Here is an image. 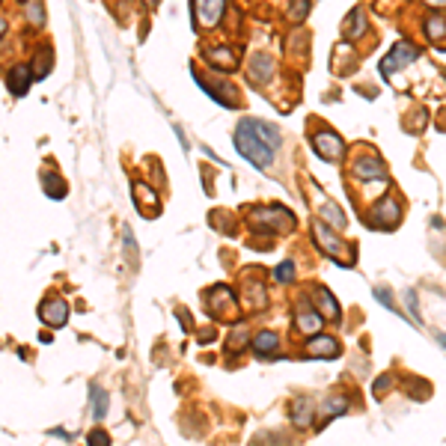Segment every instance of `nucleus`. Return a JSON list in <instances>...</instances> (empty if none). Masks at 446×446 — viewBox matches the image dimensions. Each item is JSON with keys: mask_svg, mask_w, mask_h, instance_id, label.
Masks as SVG:
<instances>
[{"mask_svg": "<svg viewBox=\"0 0 446 446\" xmlns=\"http://www.w3.org/2000/svg\"><path fill=\"white\" fill-rule=\"evenodd\" d=\"M235 146L256 167H271L280 149V131L262 119H241L235 128Z\"/></svg>", "mask_w": 446, "mask_h": 446, "instance_id": "obj_1", "label": "nucleus"}, {"mask_svg": "<svg viewBox=\"0 0 446 446\" xmlns=\"http://www.w3.org/2000/svg\"><path fill=\"white\" fill-rule=\"evenodd\" d=\"M247 221L253 226V233H265V235H277V233H289L295 218L292 211H286L280 206H259L253 211H247Z\"/></svg>", "mask_w": 446, "mask_h": 446, "instance_id": "obj_2", "label": "nucleus"}, {"mask_svg": "<svg viewBox=\"0 0 446 446\" xmlns=\"http://www.w3.org/2000/svg\"><path fill=\"white\" fill-rule=\"evenodd\" d=\"M312 238H315V244H319V247L334 259L336 265H354V250L348 247V244H342L334 233H330V229L324 226V221H319V223H312Z\"/></svg>", "mask_w": 446, "mask_h": 446, "instance_id": "obj_3", "label": "nucleus"}, {"mask_svg": "<svg viewBox=\"0 0 446 446\" xmlns=\"http://www.w3.org/2000/svg\"><path fill=\"white\" fill-rule=\"evenodd\" d=\"M416 57H420V48L413 45V42H396V45L387 51V57L381 60V75L384 78H393V75H399L405 66H411Z\"/></svg>", "mask_w": 446, "mask_h": 446, "instance_id": "obj_4", "label": "nucleus"}, {"mask_svg": "<svg viewBox=\"0 0 446 446\" xmlns=\"http://www.w3.org/2000/svg\"><path fill=\"white\" fill-rule=\"evenodd\" d=\"M206 307L214 319H223V322L235 319V295L229 292L226 286H211L206 292Z\"/></svg>", "mask_w": 446, "mask_h": 446, "instance_id": "obj_5", "label": "nucleus"}, {"mask_svg": "<svg viewBox=\"0 0 446 446\" xmlns=\"http://www.w3.org/2000/svg\"><path fill=\"white\" fill-rule=\"evenodd\" d=\"M399 218H401V209H399V203H396L393 196H381L378 203L369 209V214H366V221L372 226H378V229H396Z\"/></svg>", "mask_w": 446, "mask_h": 446, "instance_id": "obj_6", "label": "nucleus"}, {"mask_svg": "<svg viewBox=\"0 0 446 446\" xmlns=\"http://www.w3.org/2000/svg\"><path fill=\"white\" fill-rule=\"evenodd\" d=\"M226 9V0H194V24L196 27H214Z\"/></svg>", "mask_w": 446, "mask_h": 446, "instance_id": "obj_7", "label": "nucleus"}, {"mask_svg": "<svg viewBox=\"0 0 446 446\" xmlns=\"http://www.w3.org/2000/svg\"><path fill=\"white\" fill-rule=\"evenodd\" d=\"M39 319L45 322L48 327H63L66 319H69V304H66L63 298H48V300H42Z\"/></svg>", "mask_w": 446, "mask_h": 446, "instance_id": "obj_8", "label": "nucleus"}, {"mask_svg": "<svg viewBox=\"0 0 446 446\" xmlns=\"http://www.w3.org/2000/svg\"><path fill=\"white\" fill-rule=\"evenodd\" d=\"M312 146L315 152H319L322 158H327V161H336V158L345 152V143L336 131H319V134H312Z\"/></svg>", "mask_w": 446, "mask_h": 446, "instance_id": "obj_9", "label": "nucleus"}, {"mask_svg": "<svg viewBox=\"0 0 446 446\" xmlns=\"http://www.w3.org/2000/svg\"><path fill=\"white\" fill-rule=\"evenodd\" d=\"M351 172L357 179H378V182H384L387 179V167H384V161L378 155H363V158H357L354 161V167H351Z\"/></svg>", "mask_w": 446, "mask_h": 446, "instance_id": "obj_10", "label": "nucleus"}, {"mask_svg": "<svg viewBox=\"0 0 446 446\" xmlns=\"http://www.w3.org/2000/svg\"><path fill=\"white\" fill-rule=\"evenodd\" d=\"M244 307L250 312H259L268 307V295H265V286L259 277H247L244 280Z\"/></svg>", "mask_w": 446, "mask_h": 446, "instance_id": "obj_11", "label": "nucleus"}, {"mask_svg": "<svg viewBox=\"0 0 446 446\" xmlns=\"http://www.w3.org/2000/svg\"><path fill=\"white\" fill-rule=\"evenodd\" d=\"M33 69L30 66H12L6 71V86H9V93L12 95H24L27 90H30V83H33Z\"/></svg>", "mask_w": 446, "mask_h": 446, "instance_id": "obj_12", "label": "nucleus"}, {"mask_svg": "<svg viewBox=\"0 0 446 446\" xmlns=\"http://www.w3.org/2000/svg\"><path fill=\"white\" fill-rule=\"evenodd\" d=\"M304 354L307 357H324V360H334V357H339V342L334 336H312L304 345Z\"/></svg>", "mask_w": 446, "mask_h": 446, "instance_id": "obj_13", "label": "nucleus"}, {"mask_svg": "<svg viewBox=\"0 0 446 446\" xmlns=\"http://www.w3.org/2000/svg\"><path fill=\"white\" fill-rule=\"evenodd\" d=\"M312 304H315V310H319L322 319H327V322H339V304H336V298L324 289V286H319V289L312 292Z\"/></svg>", "mask_w": 446, "mask_h": 446, "instance_id": "obj_14", "label": "nucleus"}, {"mask_svg": "<svg viewBox=\"0 0 446 446\" xmlns=\"http://www.w3.org/2000/svg\"><path fill=\"white\" fill-rule=\"evenodd\" d=\"M322 315H319V310H310V304L304 300L300 304V310H298V330L300 334H319L322 330Z\"/></svg>", "mask_w": 446, "mask_h": 446, "instance_id": "obj_15", "label": "nucleus"}, {"mask_svg": "<svg viewBox=\"0 0 446 446\" xmlns=\"http://www.w3.org/2000/svg\"><path fill=\"white\" fill-rule=\"evenodd\" d=\"M345 411H348V399H345V396H330L324 405L315 411V413H319V426H327L330 420H336V416L345 413Z\"/></svg>", "mask_w": 446, "mask_h": 446, "instance_id": "obj_16", "label": "nucleus"}, {"mask_svg": "<svg viewBox=\"0 0 446 446\" xmlns=\"http://www.w3.org/2000/svg\"><path fill=\"white\" fill-rule=\"evenodd\" d=\"M206 60L214 66V69H221V71H233L238 66V57L233 48H209L206 51Z\"/></svg>", "mask_w": 446, "mask_h": 446, "instance_id": "obj_17", "label": "nucleus"}, {"mask_svg": "<svg viewBox=\"0 0 446 446\" xmlns=\"http://www.w3.org/2000/svg\"><path fill=\"white\" fill-rule=\"evenodd\" d=\"M277 345H280V339H277L274 330H259V334L253 336V351H256L259 357L277 354Z\"/></svg>", "mask_w": 446, "mask_h": 446, "instance_id": "obj_18", "label": "nucleus"}, {"mask_svg": "<svg viewBox=\"0 0 446 446\" xmlns=\"http://www.w3.org/2000/svg\"><path fill=\"white\" fill-rule=\"evenodd\" d=\"M342 33L348 36V39H360L366 33V16H363V9H351V16L345 18L342 24Z\"/></svg>", "mask_w": 446, "mask_h": 446, "instance_id": "obj_19", "label": "nucleus"}, {"mask_svg": "<svg viewBox=\"0 0 446 446\" xmlns=\"http://www.w3.org/2000/svg\"><path fill=\"white\" fill-rule=\"evenodd\" d=\"M42 188L51 199H63L66 196V182L60 176H54V172H42Z\"/></svg>", "mask_w": 446, "mask_h": 446, "instance_id": "obj_20", "label": "nucleus"}, {"mask_svg": "<svg viewBox=\"0 0 446 446\" xmlns=\"http://www.w3.org/2000/svg\"><path fill=\"white\" fill-rule=\"evenodd\" d=\"M247 336H250V330H247V324H244V322H238V324H235V334H233V336H229V348H226V351H229V357H235V354H238V351L244 348V345H247V342H250Z\"/></svg>", "mask_w": 446, "mask_h": 446, "instance_id": "obj_21", "label": "nucleus"}, {"mask_svg": "<svg viewBox=\"0 0 446 446\" xmlns=\"http://www.w3.org/2000/svg\"><path fill=\"white\" fill-rule=\"evenodd\" d=\"M271 71H274V63H271L268 57H256V60L250 63V78H253L256 83H265Z\"/></svg>", "mask_w": 446, "mask_h": 446, "instance_id": "obj_22", "label": "nucleus"}, {"mask_svg": "<svg viewBox=\"0 0 446 446\" xmlns=\"http://www.w3.org/2000/svg\"><path fill=\"white\" fill-rule=\"evenodd\" d=\"M310 411H312V408H310V399H298L295 405H292V423L300 426V428L310 426V420H312Z\"/></svg>", "mask_w": 446, "mask_h": 446, "instance_id": "obj_23", "label": "nucleus"}, {"mask_svg": "<svg viewBox=\"0 0 446 446\" xmlns=\"http://www.w3.org/2000/svg\"><path fill=\"white\" fill-rule=\"evenodd\" d=\"M426 36L431 39V42H446V18H440V16H431L428 21H426Z\"/></svg>", "mask_w": 446, "mask_h": 446, "instance_id": "obj_24", "label": "nucleus"}, {"mask_svg": "<svg viewBox=\"0 0 446 446\" xmlns=\"http://www.w3.org/2000/svg\"><path fill=\"white\" fill-rule=\"evenodd\" d=\"M90 396H93V416L95 420H105L107 416V393L102 390V387H93Z\"/></svg>", "mask_w": 446, "mask_h": 446, "instance_id": "obj_25", "label": "nucleus"}, {"mask_svg": "<svg viewBox=\"0 0 446 446\" xmlns=\"http://www.w3.org/2000/svg\"><path fill=\"white\" fill-rule=\"evenodd\" d=\"M322 221H324V223H334V226H339V229L348 223V221H345V214H342L334 203H324V206H322Z\"/></svg>", "mask_w": 446, "mask_h": 446, "instance_id": "obj_26", "label": "nucleus"}, {"mask_svg": "<svg viewBox=\"0 0 446 446\" xmlns=\"http://www.w3.org/2000/svg\"><path fill=\"white\" fill-rule=\"evenodd\" d=\"M134 194L140 196V199H137V206H140V211H143V214H146V203H155V206H158V196H155V194H152L143 182H134Z\"/></svg>", "mask_w": 446, "mask_h": 446, "instance_id": "obj_27", "label": "nucleus"}, {"mask_svg": "<svg viewBox=\"0 0 446 446\" xmlns=\"http://www.w3.org/2000/svg\"><path fill=\"white\" fill-rule=\"evenodd\" d=\"M274 280L277 283H292L295 280V265L292 262H280L277 271H274Z\"/></svg>", "mask_w": 446, "mask_h": 446, "instance_id": "obj_28", "label": "nucleus"}, {"mask_svg": "<svg viewBox=\"0 0 446 446\" xmlns=\"http://www.w3.org/2000/svg\"><path fill=\"white\" fill-rule=\"evenodd\" d=\"M86 443H90V446H110V438H107V431L95 428V431H90V438H86Z\"/></svg>", "mask_w": 446, "mask_h": 446, "instance_id": "obj_29", "label": "nucleus"}, {"mask_svg": "<svg viewBox=\"0 0 446 446\" xmlns=\"http://www.w3.org/2000/svg\"><path fill=\"white\" fill-rule=\"evenodd\" d=\"M307 12H310V0H298L295 9H292V18H307Z\"/></svg>", "mask_w": 446, "mask_h": 446, "instance_id": "obj_30", "label": "nucleus"}, {"mask_svg": "<svg viewBox=\"0 0 446 446\" xmlns=\"http://www.w3.org/2000/svg\"><path fill=\"white\" fill-rule=\"evenodd\" d=\"M393 384V378L390 375H381L378 381H375V396H384L387 393V387H390Z\"/></svg>", "mask_w": 446, "mask_h": 446, "instance_id": "obj_31", "label": "nucleus"}, {"mask_svg": "<svg viewBox=\"0 0 446 446\" xmlns=\"http://www.w3.org/2000/svg\"><path fill=\"white\" fill-rule=\"evenodd\" d=\"M27 16H30V21L42 24V6H39V4H30V12H27Z\"/></svg>", "mask_w": 446, "mask_h": 446, "instance_id": "obj_32", "label": "nucleus"}, {"mask_svg": "<svg viewBox=\"0 0 446 446\" xmlns=\"http://www.w3.org/2000/svg\"><path fill=\"white\" fill-rule=\"evenodd\" d=\"M428 6H446V0H426Z\"/></svg>", "mask_w": 446, "mask_h": 446, "instance_id": "obj_33", "label": "nucleus"}, {"mask_svg": "<svg viewBox=\"0 0 446 446\" xmlns=\"http://www.w3.org/2000/svg\"><path fill=\"white\" fill-rule=\"evenodd\" d=\"M146 4H155V0H146Z\"/></svg>", "mask_w": 446, "mask_h": 446, "instance_id": "obj_34", "label": "nucleus"}]
</instances>
